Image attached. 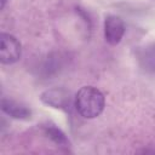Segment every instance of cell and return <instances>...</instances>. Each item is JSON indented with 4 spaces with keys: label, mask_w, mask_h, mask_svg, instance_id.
Listing matches in <instances>:
<instances>
[{
    "label": "cell",
    "mask_w": 155,
    "mask_h": 155,
    "mask_svg": "<svg viewBox=\"0 0 155 155\" xmlns=\"http://www.w3.org/2000/svg\"><path fill=\"white\" fill-rule=\"evenodd\" d=\"M74 107L85 119L99 116L105 107L104 94L94 86H82L75 94Z\"/></svg>",
    "instance_id": "6da1fadb"
},
{
    "label": "cell",
    "mask_w": 155,
    "mask_h": 155,
    "mask_svg": "<svg viewBox=\"0 0 155 155\" xmlns=\"http://www.w3.org/2000/svg\"><path fill=\"white\" fill-rule=\"evenodd\" d=\"M22 56V45L19 40L10 34H0V62L2 64H13Z\"/></svg>",
    "instance_id": "7a4b0ae2"
},
{
    "label": "cell",
    "mask_w": 155,
    "mask_h": 155,
    "mask_svg": "<svg viewBox=\"0 0 155 155\" xmlns=\"http://www.w3.org/2000/svg\"><path fill=\"white\" fill-rule=\"evenodd\" d=\"M126 31L125 22L116 15H108L104 19V39L109 45H117Z\"/></svg>",
    "instance_id": "3957f363"
},
{
    "label": "cell",
    "mask_w": 155,
    "mask_h": 155,
    "mask_svg": "<svg viewBox=\"0 0 155 155\" xmlns=\"http://www.w3.org/2000/svg\"><path fill=\"white\" fill-rule=\"evenodd\" d=\"M40 99L52 107V108H59V109H67L69 105V93L65 92L64 90L61 88H52V90H46Z\"/></svg>",
    "instance_id": "277c9868"
},
{
    "label": "cell",
    "mask_w": 155,
    "mask_h": 155,
    "mask_svg": "<svg viewBox=\"0 0 155 155\" xmlns=\"http://www.w3.org/2000/svg\"><path fill=\"white\" fill-rule=\"evenodd\" d=\"M1 110L8 116L17 120H29L31 117V110L29 108L7 98L1 99Z\"/></svg>",
    "instance_id": "5b68a950"
},
{
    "label": "cell",
    "mask_w": 155,
    "mask_h": 155,
    "mask_svg": "<svg viewBox=\"0 0 155 155\" xmlns=\"http://www.w3.org/2000/svg\"><path fill=\"white\" fill-rule=\"evenodd\" d=\"M46 134L48 136V138L50 139H52L56 144H58V145H68L69 144V140H68V138L65 137V134L59 130V128H57V127H54V126H50V127H46Z\"/></svg>",
    "instance_id": "8992f818"
},
{
    "label": "cell",
    "mask_w": 155,
    "mask_h": 155,
    "mask_svg": "<svg viewBox=\"0 0 155 155\" xmlns=\"http://www.w3.org/2000/svg\"><path fill=\"white\" fill-rule=\"evenodd\" d=\"M142 58H144L145 65L149 67V69H153V70H154V69H155V46H153L151 50L148 51L147 54L144 53V56H143Z\"/></svg>",
    "instance_id": "52a82bcc"
}]
</instances>
